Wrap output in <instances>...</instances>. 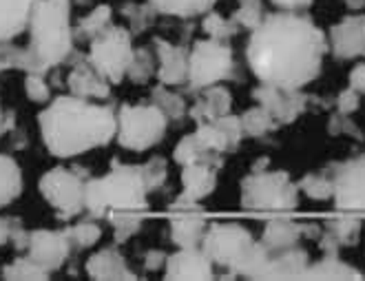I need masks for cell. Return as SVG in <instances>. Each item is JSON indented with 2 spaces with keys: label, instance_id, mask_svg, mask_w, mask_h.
Here are the masks:
<instances>
[{
  "label": "cell",
  "instance_id": "6da1fadb",
  "mask_svg": "<svg viewBox=\"0 0 365 281\" xmlns=\"http://www.w3.org/2000/svg\"><path fill=\"white\" fill-rule=\"evenodd\" d=\"M328 51V36L312 18L282 9L252 29L246 58L259 82L302 89L319 78Z\"/></svg>",
  "mask_w": 365,
  "mask_h": 281
},
{
  "label": "cell",
  "instance_id": "7a4b0ae2",
  "mask_svg": "<svg viewBox=\"0 0 365 281\" xmlns=\"http://www.w3.org/2000/svg\"><path fill=\"white\" fill-rule=\"evenodd\" d=\"M38 124L51 155L73 158L115 138L118 111L78 96H60L38 116Z\"/></svg>",
  "mask_w": 365,
  "mask_h": 281
},
{
  "label": "cell",
  "instance_id": "3957f363",
  "mask_svg": "<svg viewBox=\"0 0 365 281\" xmlns=\"http://www.w3.org/2000/svg\"><path fill=\"white\" fill-rule=\"evenodd\" d=\"M29 45L5 47L7 67L45 76L73 51L69 0H38L29 18Z\"/></svg>",
  "mask_w": 365,
  "mask_h": 281
},
{
  "label": "cell",
  "instance_id": "277c9868",
  "mask_svg": "<svg viewBox=\"0 0 365 281\" xmlns=\"http://www.w3.org/2000/svg\"><path fill=\"white\" fill-rule=\"evenodd\" d=\"M148 186L142 166L113 162L111 170L102 178L87 180L84 188V208L93 218H104L111 210H146Z\"/></svg>",
  "mask_w": 365,
  "mask_h": 281
},
{
  "label": "cell",
  "instance_id": "5b68a950",
  "mask_svg": "<svg viewBox=\"0 0 365 281\" xmlns=\"http://www.w3.org/2000/svg\"><path fill=\"white\" fill-rule=\"evenodd\" d=\"M299 184L290 180L286 170H252L242 182L240 204L246 210L262 213H290L299 206Z\"/></svg>",
  "mask_w": 365,
  "mask_h": 281
},
{
  "label": "cell",
  "instance_id": "8992f818",
  "mask_svg": "<svg viewBox=\"0 0 365 281\" xmlns=\"http://www.w3.org/2000/svg\"><path fill=\"white\" fill-rule=\"evenodd\" d=\"M168 118L151 104H122L118 111V142L126 150H146L166 133Z\"/></svg>",
  "mask_w": 365,
  "mask_h": 281
},
{
  "label": "cell",
  "instance_id": "52a82bcc",
  "mask_svg": "<svg viewBox=\"0 0 365 281\" xmlns=\"http://www.w3.org/2000/svg\"><path fill=\"white\" fill-rule=\"evenodd\" d=\"M235 58L232 49L220 40H197L188 53V86L192 91H202L206 86L220 84L232 78Z\"/></svg>",
  "mask_w": 365,
  "mask_h": 281
},
{
  "label": "cell",
  "instance_id": "ba28073f",
  "mask_svg": "<svg viewBox=\"0 0 365 281\" xmlns=\"http://www.w3.org/2000/svg\"><path fill=\"white\" fill-rule=\"evenodd\" d=\"M257 240L248 228L240 224H210L206 228L202 250L210 257L212 264L226 268L237 277V270Z\"/></svg>",
  "mask_w": 365,
  "mask_h": 281
},
{
  "label": "cell",
  "instance_id": "9c48e42d",
  "mask_svg": "<svg viewBox=\"0 0 365 281\" xmlns=\"http://www.w3.org/2000/svg\"><path fill=\"white\" fill-rule=\"evenodd\" d=\"M133 51L135 49L131 42V31L111 25L104 34L91 40L89 60L111 84H120L126 78L128 67H131Z\"/></svg>",
  "mask_w": 365,
  "mask_h": 281
},
{
  "label": "cell",
  "instance_id": "30bf717a",
  "mask_svg": "<svg viewBox=\"0 0 365 281\" xmlns=\"http://www.w3.org/2000/svg\"><path fill=\"white\" fill-rule=\"evenodd\" d=\"M38 188L42 198L47 200V204L56 208L58 218L64 222L78 218L84 208V188H87V182L80 178L78 170L62 166L51 168L40 178Z\"/></svg>",
  "mask_w": 365,
  "mask_h": 281
},
{
  "label": "cell",
  "instance_id": "8fae6325",
  "mask_svg": "<svg viewBox=\"0 0 365 281\" xmlns=\"http://www.w3.org/2000/svg\"><path fill=\"white\" fill-rule=\"evenodd\" d=\"M334 208L341 213H365V153L332 168Z\"/></svg>",
  "mask_w": 365,
  "mask_h": 281
},
{
  "label": "cell",
  "instance_id": "7c38bea8",
  "mask_svg": "<svg viewBox=\"0 0 365 281\" xmlns=\"http://www.w3.org/2000/svg\"><path fill=\"white\" fill-rule=\"evenodd\" d=\"M252 98L279 122V126L294 122L308 109L310 102V96L302 93V89H284V86H274L266 82L255 86Z\"/></svg>",
  "mask_w": 365,
  "mask_h": 281
},
{
  "label": "cell",
  "instance_id": "4fadbf2b",
  "mask_svg": "<svg viewBox=\"0 0 365 281\" xmlns=\"http://www.w3.org/2000/svg\"><path fill=\"white\" fill-rule=\"evenodd\" d=\"M71 252L67 230H34L29 233L27 257L45 270H58Z\"/></svg>",
  "mask_w": 365,
  "mask_h": 281
},
{
  "label": "cell",
  "instance_id": "5bb4252c",
  "mask_svg": "<svg viewBox=\"0 0 365 281\" xmlns=\"http://www.w3.org/2000/svg\"><path fill=\"white\" fill-rule=\"evenodd\" d=\"M328 47L336 60H352L365 56V16L354 14L341 18L330 29Z\"/></svg>",
  "mask_w": 365,
  "mask_h": 281
},
{
  "label": "cell",
  "instance_id": "9a60e30c",
  "mask_svg": "<svg viewBox=\"0 0 365 281\" xmlns=\"http://www.w3.org/2000/svg\"><path fill=\"white\" fill-rule=\"evenodd\" d=\"M197 136L215 153H230V150L240 146L244 138L242 118L228 113L210 122H197Z\"/></svg>",
  "mask_w": 365,
  "mask_h": 281
},
{
  "label": "cell",
  "instance_id": "2e32d148",
  "mask_svg": "<svg viewBox=\"0 0 365 281\" xmlns=\"http://www.w3.org/2000/svg\"><path fill=\"white\" fill-rule=\"evenodd\" d=\"M212 262L210 257L202 250V246L197 248H180L175 255H170L166 259L164 266V277L166 279H178V281H186V279H195V281H204V279H212Z\"/></svg>",
  "mask_w": 365,
  "mask_h": 281
},
{
  "label": "cell",
  "instance_id": "e0dca14e",
  "mask_svg": "<svg viewBox=\"0 0 365 281\" xmlns=\"http://www.w3.org/2000/svg\"><path fill=\"white\" fill-rule=\"evenodd\" d=\"M324 228L317 224H302L294 220H272L266 224L264 233H262V244L270 250H286L297 246V242L302 237H310V240H319Z\"/></svg>",
  "mask_w": 365,
  "mask_h": 281
},
{
  "label": "cell",
  "instance_id": "ac0fdd59",
  "mask_svg": "<svg viewBox=\"0 0 365 281\" xmlns=\"http://www.w3.org/2000/svg\"><path fill=\"white\" fill-rule=\"evenodd\" d=\"M158 56V80L166 86H178L188 82V51L180 45H170L168 40H155Z\"/></svg>",
  "mask_w": 365,
  "mask_h": 281
},
{
  "label": "cell",
  "instance_id": "d6986e66",
  "mask_svg": "<svg viewBox=\"0 0 365 281\" xmlns=\"http://www.w3.org/2000/svg\"><path fill=\"white\" fill-rule=\"evenodd\" d=\"M217 170L220 166H215L210 162H192L182 166V200L190 202H202L208 198L210 193L217 186Z\"/></svg>",
  "mask_w": 365,
  "mask_h": 281
},
{
  "label": "cell",
  "instance_id": "ffe728a7",
  "mask_svg": "<svg viewBox=\"0 0 365 281\" xmlns=\"http://www.w3.org/2000/svg\"><path fill=\"white\" fill-rule=\"evenodd\" d=\"M67 86H69L71 96H78V98H84V100H91V98L104 100V98H109V93H111V82L106 80V76H102L93 67L91 60L76 64V67L71 69V73H69Z\"/></svg>",
  "mask_w": 365,
  "mask_h": 281
},
{
  "label": "cell",
  "instance_id": "44dd1931",
  "mask_svg": "<svg viewBox=\"0 0 365 281\" xmlns=\"http://www.w3.org/2000/svg\"><path fill=\"white\" fill-rule=\"evenodd\" d=\"M310 266V255L304 248H286V250H277L270 252L268 264L262 272L259 279H304L306 270Z\"/></svg>",
  "mask_w": 365,
  "mask_h": 281
},
{
  "label": "cell",
  "instance_id": "7402d4cb",
  "mask_svg": "<svg viewBox=\"0 0 365 281\" xmlns=\"http://www.w3.org/2000/svg\"><path fill=\"white\" fill-rule=\"evenodd\" d=\"M38 0H0V45L23 34Z\"/></svg>",
  "mask_w": 365,
  "mask_h": 281
},
{
  "label": "cell",
  "instance_id": "603a6c76",
  "mask_svg": "<svg viewBox=\"0 0 365 281\" xmlns=\"http://www.w3.org/2000/svg\"><path fill=\"white\" fill-rule=\"evenodd\" d=\"M204 93L197 98V102L190 106L188 116L195 120V122H210V120H217L222 116H228L232 109V96L226 86L220 84H212L202 89Z\"/></svg>",
  "mask_w": 365,
  "mask_h": 281
},
{
  "label": "cell",
  "instance_id": "cb8c5ba5",
  "mask_svg": "<svg viewBox=\"0 0 365 281\" xmlns=\"http://www.w3.org/2000/svg\"><path fill=\"white\" fill-rule=\"evenodd\" d=\"M84 268H87V275L91 279H102V281L135 279V272H131V268H128L124 262V257L113 248H104V250L91 255Z\"/></svg>",
  "mask_w": 365,
  "mask_h": 281
},
{
  "label": "cell",
  "instance_id": "d4e9b609",
  "mask_svg": "<svg viewBox=\"0 0 365 281\" xmlns=\"http://www.w3.org/2000/svg\"><path fill=\"white\" fill-rule=\"evenodd\" d=\"M304 279H314V281H359L363 279V272H359L354 266L341 262L339 255H324L319 262H310Z\"/></svg>",
  "mask_w": 365,
  "mask_h": 281
},
{
  "label": "cell",
  "instance_id": "484cf974",
  "mask_svg": "<svg viewBox=\"0 0 365 281\" xmlns=\"http://www.w3.org/2000/svg\"><path fill=\"white\" fill-rule=\"evenodd\" d=\"M195 215L197 213H178V218L170 222V240L180 248H197L204 242L208 226Z\"/></svg>",
  "mask_w": 365,
  "mask_h": 281
},
{
  "label": "cell",
  "instance_id": "4316f807",
  "mask_svg": "<svg viewBox=\"0 0 365 281\" xmlns=\"http://www.w3.org/2000/svg\"><path fill=\"white\" fill-rule=\"evenodd\" d=\"M173 160L178 162V164H182V166H186V164H192V162H210V164H215V166H220L222 168V153H215V150H210L206 144H204V140L197 136V131L195 133H190V136H184L180 142H178V146H175V150H173Z\"/></svg>",
  "mask_w": 365,
  "mask_h": 281
},
{
  "label": "cell",
  "instance_id": "83f0119b",
  "mask_svg": "<svg viewBox=\"0 0 365 281\" xmlns=\"http://www.w3.org/2000/svg\"><path fill=\"white\" fill-rule=\"evenodd\" d=\"M23 193V173L14 158L0 153V208L11 204Z\"/></svg>",
  "mask_w": 365,
  "mask_h": 281
},
{
  "label": "cell",
  "instance_id": "f1b7e54d",
  "mask_svg": "<svg viewBox=\"0 0 365 281\" xmlns=\"http://www.w3.org/2000/svg\"><path fill=\"white\" fill-rule=\"evenodd\" d=\"M155 11L180 16V18H192L200 14H208L217 0H148Z\"/></svg>",
  "mask_w": 365,
  "mask_h": 281
},
{
  "label": "cell",
  "instance_id": "f546056e",
  "mask_svg": "<svg viewBox=\"0 0 365 281\" xmlns=\"http://www.w3.org/2000/svg\"><path fill=\"white\" fill-rule=\"evenodd\" d=\"M111 18H113V9L109 5H98L89 16H84L80 20V25L73 29V36L84 40H96L100 34H104L111 27Z\"/></svg>",
  "mask_w": 365,
  "mask_h": 281
},
{
  "label": "cell",
  "instance_id": "4dcf8cb0",
  "mask_svg": "<svg viewBox=\"0 0 365 281\" xmlns=\"http://www.w3.org/2000/svg\"><path fill=\"white\" fill-rule=\"evenodd\" d=\"M242 128H244V136L264 138V136L277 131L279 122L264 109L262 104H257V106H250V109L244 111V116H242Z\"/></svg>",
  "mask_w": 365,
  "mask_h": 281
},
{
  "label": "cell",
  "instance_id": "1f68e13d",
  "mask_svg": "<svg viewBox=\"0 0 365 281\" xmlns=\"http://www.w3.org/2000/svg\"><path fill=\"white\" fill-rule=\"evenodd\" d=\"M299 188L306 198L314 202H328L334 198V180L332 173H308L302 180H299Z\"/></svg>",
  "mask_w": 365,
  "mask_h": 281
},
{
  "label": "cell",
  "instance_id": "d6a6232c",
  "mask_svg": "<svg viewBox=\"0 0 365 281\" xmlns=\"http://www.w3.org/2000/svg\"><path fill=\"white\" fill-rule=\"evenodd\" d=\"M151 102L158 106V109L168 118V120H182L186 116V102L180 93L170 91V86L166 84H158L153 93H151Z\"/></svg>",
  "mask_w": 365,
  "mask_h": 281
},
{
  "label": "cell",
  "instance_id": "836d02e7",
  "mask_svg": "<svg viewBox=\"0 0 365 281\" xmlns=\"http://www.w3.org/2000/svg\"><path fill=\"white\" fill-rule=\"evenodd\" d=\"M144 210H111L106 218L113 224V230H115V242L118 244H124L128 242L131 237L140 230L142 226V215Z\"/></svg>",
  "mask_w": 365,
  "mask_h": 281
},
{
  "label": "cell",
  "instance_id": "e575fe53",
  "mask_svg": "<svg viewBox=\"0 0 365 281\" xmlns=\"http://www.w3.org/2000/svg\"><path fill=\"white\" fill-rule=\"evenodd\" d=\"M155 49H148V47H140L133 51V60H131V67H128V78H131L135 84H144L153 78L155 71Z\"/></svg>",
  "mask_w": 365,
  "mask_h": 281
},
{
  "label": "cell",
  "instance_id": "d590c367",
  "mask_svg": "<svg viewBox=\"0 0 365 281\" xmlns=\"http://www.w3.org/2000/svg\"><path fill=\"white\" fill-rule=\"evenodd\" d=\"M202 29L208 38L212 40H220V42H226L230 38L237 36L240 31V25L235 23L232 18H224L222 14H215V11H208L202 20Z\"/></svg>",
  "mask_w": 365,
  "mask_h": 281
},
{
  "label": "cell",
  "instance_id": "8d00e7d4",
  "mask_svg": "<svg viewBox=\"0 0 365 281\" xmlns=\"http://www.w3.org/2000/svg\"><path fill=\"white\" fill-rule=\"evenodd\" d=\"M324 230L334 237L336 244L341 248L356 246L359 244V237H361V222L359 220H352V218H341V220L328 222Z\"/></svg>",
  "mask_w": 365,
  "mask_h": 281
},
{
  "label": "cell",
  "instance_id": "74e56055",
  "mask_svg": "<svg viewBox=\"0 0 365 281\" xmlns=\"http://www.w3.org/2000/svg\"><path fill=\"white\" fill-rule=\"evenodd\" d=\"M5 279H49V270H45L42 266H38L31 257H18L14 264L5 266L3 272Z\"/></svg>",
  "mask_w": 365,
  "mask_h": 281
},
{
  "label": "cell",
  "instance_id": "f35d334b",
  "mask_svg": "<svg viewBox=\"0 0 365 281\" xmlns=\"http://www.w3.org/2000/svg\"><path fill=\"white\" fill-rule=\"evenodd\" d=\"M122 14L126 16V20L131 23V34H142L146 31L148 27L153 25V20H155V9L153 5L148 3V5H138V3H128L124 5Z\"/></svg>",
  "mask_w": 365,
  "mask_h": 281
},
{
  "label": "cell",
  "instance_id": "ab89813d",
  "mask_svg": "<svg viewBox=\"0 0 365 281\" xmlns=\"http://www.w3.org/2000/svg\"><path fill=\"white\" fill-rule=\"evenodd\" d=\"M264 7H262V0H242L240 9L232 14V20L237 23L240 27H246V29H257L262 25L264 20Z\"/></svg>",
  "mask_w": 365,
  "mask_h": 281
},
{
  "label": "cell",
  "instance_id": "60d3db41",
  "mask_svg": "<svg viewBox=\"0 0 365 281\" xmlns=\"http://www.w3.org/2000/svg\"><path fill=\"white\" fill-rule=\"evenodd\" d=\"M67 235H69V240H71L73 246L91 248L93 244H98V240L102 237V230L93 222H78L71 228H67Z\"/></svg>",
  "mask_w": 365,
  "mask_h": 281
},
{
  "label": "cell",
  "instance_id": "b9f144b4",
  "mask_svg": "<svg viewBox=\"0 0 365 281\" xmlns=\"http://www.w3.org/2000/svg\"><path fill=\"white\" fill-rule=\"evenodd\" d=\"M142 173H144V180H146L148 190L160 188V186L166 182V173H168L166 160H164V158H153V160H148V162L142 166Z\"/></svg>",
  "mask_w": 365,
  "mask_h": 281
},
{
  "label": "cell",
  "instance_id": "7bdbcfd3",
  "mask_svg": "<svg viewBox=\"0 0 365 281\" xmlns=\"http://www.w3.org/2000/svg\"><path fill=\"white\" fill-rule=\"evenodd\" d=\"M25 93L34 102H47L51 98V86L47 84L42 73H27L25 78Z\"/></svg>",
  "mask_w": 365,
  "mask_h": 281
},
{
  "label": "cell",
  "instance_id": "ee69618b",
  "mask_svg": "<svg viewBox=\"0 0 365 281\" xmlns=\"http://www.w3.org/2000/svg\"><path fill=\"white\" fill-rule=\"evenodd\" d=\"M328 131L332 136H354V138H363L361 131L356 128L354 122H350V116H343L336 111V116H332V120L328 122Z\"/></svg>",
  "mask_w": 365,
  "mask_h": 281
},
{
  "label": "cell",
  "instance_id": "f6af8a7d",
  "mask_svg": "<svg viewBox=\"0 0 365 281\" xmlns=\"http://www.w3.org/2000/svg\"><path fill=\"white\" fill-rule=\"evenodd\" d=\"M361 106V93L354 91L352 86H348V89H343L336 98V111L343 113V116H352L356 109Z\"/></svg>",
  "mask_w": 365,
  "mask_h": 281
},
{
  "label": "cell",
  "instance_id": "bcb514c9",
  "mask_svg": "<svg viewBox=\"0 0 365 281\" xmlns=\"http://www.w3.org/2000/svg\"><path fill=\"white\" fill-rule=\"evenodd\" d=\"M168 210L170 213H202L204 210V206L200 204V202H190V200H182V198H178L175 202H170L168 204Z\"/></svg>",
  "mask_w": 365,
  "mask_h": 281
},
{
  "label": "cell",
  "instance_id": "7dc6e473",
  "mask_svg": "<svg viewBox=\"0 0 365 281\" xmlns=\"http://www.w3.org/2000/svg\"><path fill=\"white\" fill-rule=\"evenodd\" d=\"M350 86L359 93H365V62L356 64V67L350 71Z\"/></svg>",
  "mask_w": 365,
  "mask_h": 281
},
{
  "label": "cell",
  "instance_id": "c3c4849f",
  "mask_svg": "<svg viewBox=\"0 0 365 281\" xmlns=\"http://www.w3.org/2000/svg\"><path fill=\"white\" fill-rule=\"evenodd\" d=\"M166 259L168 257L162 250H148V255L144 259V266H146V270H160L166 266Z\"/></svg>",
  "mask_w": 365,
  "mask_h": 281
},
{
  "label": "cell",
  "instance_id": "681fc988",
  "mask_svg": "<svg viewBox=\"0 0 365 281\" xmlns=\"http://www.w3.org/2000/svg\"><path fill=\"white\" fill-rule=\"evenodd\" d=\"M270 3L277 5L279 9H284V11H299V9L310 7L314 0H270Z\"/></svg>",
  "mask_w": 365,
  "mask_h": 281
},
{
  "label": "cell",
  "instance_id": "f907efd6",
  "mask_svg": "<svg viewBox=\"0 0 365 281\" xmlns=\"http://www.w3.org/2000/svg\"><path fill=\"white\" fill-rule=\"evenodd\" d=\"M16 220H3L0 218V244H5L11 240V228H14Z\"/></svg>",
  "mask_w": 365,
  "mask_h": 281
},
{
  "label": "cell",
  "instance_id": "816d5d0a",
  "mask_svg": "<svg viewBox=\"0 0 365 281\" xmlns=\"http://www.w3.org/2000/svg\"><path fill=\"white\" fill-rule=\"evenodd\" d=\"M343 3H346L348 9H352V11H359L365 7V0H343Z\"/></svg>",
  "mask_w": 365,
  "mask_h": 281
},
{
  "label": "cell",
  "instance_id": "f5cc1de1",
  "mask_svg": "<svg viewBox=\"0 0 365 281\" xmlns=\"http://www.w3.org/2000/svg\"><path fill=\"white\" fill-rule=\"evenodd\" d=\"M7 122H9V118H5L3 109H0V136H3V133L7 131Z\"/></svg>",
  "mask_w": 365,
  "mask_h": 281
},
{
  "label": "cell",
  "instance_id": "db71d44e",
  "mask_svg": "<svg viewBox=\"0 0 365 281\" xmlns=\"http://www.w3.org/2000/svg\"><path fill=\"white\" fill-rule=\"evenodd\" d=\"M3 69H9V67H7V60H5V47L0 45V71Z\"/></svg>",
  "mask_w": 365,
  "mask_h": 281
}]
</instances>
